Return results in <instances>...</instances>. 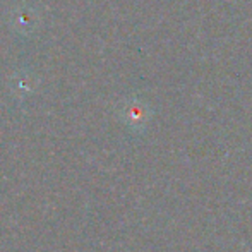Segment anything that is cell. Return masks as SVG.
<instances>
[{
  "mask_svg": "<svg viewBox=\"0 0 252 252\" xmlns=\"http://www.w3.org/2000/svg\"><path fill=\"white\" fill-rule=\"evenodd\" d=\"M148 106L144 101L137 100V98H134V100H129L126 103V106H124V117H126V120L130 124V126H139V124H144L148 119Z\"/></svg>",
  "mask_w": 252,
  "mask_h": 252,
  "instance_id": "obj_1",
  "label": "cell"
},
{
  "mask_svg": "<svg viewBox=\"0 0 252 252\" xmlns=\"http://www.w3.org/2000/svg\"><path fill=\"white\" fill-rule=\"evenodd\" d=\"M33 19L34 16L31 14L30 7H24V9L17 10L16 12V17H14V21H16V26L19 28V31H31V28H33Z\"/></svg>",
  "mask_w": 252,
  "mask_h": 252,
  "instance_id": "obj_2",
  "label": "cell"
}]
</instances>
